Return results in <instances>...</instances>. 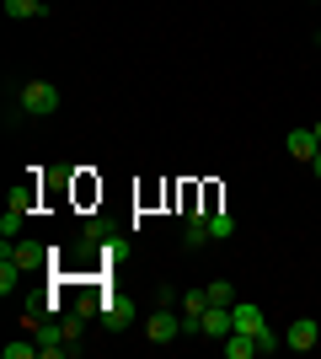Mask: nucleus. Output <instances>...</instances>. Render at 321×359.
<instances>
[{"instance_id": "obj_16", "label": "nucleus", "mask_w": 321, "mask_h": 359, "mask_svg": "<svg viewBox=\"0 0 321 359\" xmlns=\"http://www.w3.org/2000/svg\"><path fill=\"white\" fill-rule=\"evenodd\" d=\"M32 354H43L38 338H32V344H6V359H32Z\"/></svg>"}, {"instance_id": "obj_11", "label": "nucleus", "mask_w": 321, "mask_h": 359, "mask_svg": "<svg viewBox=\"0 0 321 359\" xmlns=\"http://www.w3.org/2000/svg\"><path fill=\"white\" fill-rule=\"evenodd\" d=\"M220 348H225V359H252V354H262L252 332H230V338H225Z\"/></svg>"}, {"instance_id": "obj_8", "label": "nucleus", "mask_w": 321, "mask_h": 359, "mask_svg": "<svg viewBox=\"0 0 321 359\" xmlns=\"http://www.w3.org/2000/svg\"><path fill=\"white\" fill-rule=\"evenodd\" d=\"M230 316H236V332H252V338H257V332L268 327L262 306H252V300H236V306H230Z\"/></svg>"}, {"instance_id": "obj_2", "label": "nucleus", "mask_w": 321, "mask_h": 359, "mask_svg": "<svg viewBox=\"0 0 321 359\" xmlns=\"http://www.w3.org/2000/svg\"><path fill=\"white\" fill-rule=\"evenodd\" d=\"M145 338H150V344H177V338H183V316L171 311V306H155L150 322H145Z\"/></svg>"}, {"instance_id": "obj_18", "label": "nucleus", "mask_w": 321, "mask_h": 359, "mask_svg": "<svg viewBox=\"0 0 321 359\" xmlns=\"http://www.w3.org/2000/svg\"><path fill=\"white\" fill-rule=\"evenodd\" d=\"M311 177H316V182H321V156H316V161H311Z\"/></svg>"}, {"instance_id": "obj_3", "label": "nucleus", "mask_w": 321, "mask_h": 359, "mask_svg": "<svg viewBox=\"0 0 321 359\" xmlns=\"http://www.w3.org/2000/svg\"><path fill=\"white\" fill-rule=\"evenodd\" d=\"M316 344H321V322L316 316H294L290 327H284V348H294V354H311Z\"/></svg>"}, {"instance_id": "obj_9", "label": "nucleus", "mask_w": 321, "mask_h": 359, "mask_svg": "<svg viewBox=\"0 0 321 359\" xmlns=\"http://www.w3.org/2000/svg\"><path fill=\"white\" fill-rule=\"evenodd\" d=\"M6 257H11V263H16V269H22V273H27V269H38V263H43V247H38V241H6Z\"/></svg>"}, {"instance_id": "obj_19", "label": "nucleus", "mask_w": 321, "mask_h": 359, "mask_svg": "<svg viewBox=\"0 0 321 359\" xmlns=\"http://www.w3.org/2000/svg\"><path fill=\"white\" fill-rule=\"evenodd\" d=\"M316 140H321V123H316Z\"/></svg>"}, {"instance_id": "obj_4", "label": "nucleus", "mask_w": 321, "mask_h": 359, "mask_svg": "<svg viewBox=\"0 0 321 359\" xmlns=\"http://www.w3.org/2000/svg\"><path fill=\"white\" fill-rule=\"evenodd\" d=\"M230 332H236V316H230V306H214V300H209V311L199 316V338H214V344H225Z\"/></svg>"}, {"instance_id": "obj_14", "label": "nucleus", "mask_w": 321, "mask_h": 359, "mask_svg": "<svg viewBox=\"0 0 321 359\" xmlns=\"http://www.w3.org/2000/svg\"><path fill=\"white\" fill-rule=\"evenodd\" d=\"M16 285H22V269H16L11 257H0V295H11Z\"/></svg>"}, {"instance_id": "obj_6", "label": "nucleus", "mask_w": 321, "mask_h": 359, "mask_svg": "<svg viewBox=\"0 0 321 359\" xmlns=\"http://www.w3.org/2000/svg\"><path fill=\"white\" fill-rule=\"evenodd\" d=\"M32 338L43 344V359H59V354H70V332H64L59 322H48V327H32Z\"/></svg>"}, {"instance_id": "obj_17", "label": "nucleus", "mask_w": 321, "mask_h": 359, "mask_svg": "<svg viewBox=\"0 0 321 359\" xmlns=\"http://www.w3.org/2000/svg\"><path fill=\"white\" fill-rule=\"evenodd\" d=\"M97 311H102V300H97V295H80L76 300V316H80V322H92Z\"/></svg>"}, {"instance_id": "obj_10", "label": "nucleus", "mask_w": 321, "mask_h": 359, "mask_svg": "<svg viewBox=\"0 0 321 359\" xmlns=\"http://www.w3.org/2000/svg\"><path fill=\"white\" fill-rule=\"evenodd\" d=\"M6 16L11 22H38V16H48V0H6Z\"/></svg>"}, {"instance_id": "obj_1", "label": "nucleus", "mask_w": 321, "mask_h": 359, "mask_svg": "<svg viewBox=\"0 0 321 359\" xmlns=\"http://www.w3.org/2000/svg\"><path fill=\"white\" fill-rule=\"evenodd\" d=\"M59 102H64V97H59L54 81H22V86H16V107H22L27 118H54Z\"/></svg>"}, {"instance_id": "obj_13", "label": "nucleus", "mask_w": 321, "mask_h": 359, "mask_svg": "<svg viewBox=\"0 0 321 359\" xmlns=\"http://www.w3.org/2000/svg\"><path fill=\"white\" fill-rule=\"evenodd\" d=\"M209 236H214V241H230V236H236V215L214 210V215H209Z\"/></svg>"}, {"instance_id": "obj_5", "label": "nucleus", "mask_w": 321, "mask_h": 359, "mask_svg": "<svg viewBox=\"0 0 321 359\" xmlns=\"http://www.w3.org/2000/svg\"><path fill=\"white\" fill-rule=\"evenodd\" d=\"M284 150H290L294 161H316L321 156V140H316V129H290V135H284Z\"/></svg>"}, {"instance_id": "obj_7", "label": "nucleus", "mask_w": 321, "mask_h": 359, "mask_svg": "<svg viewBox=\"0 0 321 359\" xmlns=\"http://www.w3.org/2000/svg\"><path fill=\"white\" fill-rule=\"evenodd\" d=\"M129 322H134V300L113 295V300H107V306H102V327H107V332H123V327H129Z\"/></svg>"}, {"instance_id": "obj_12", "label": "nucleus", "mask_w": 321, "mask_h": 359, "mask_svg": "<svg viewBox=\"0 0 321 359\" xmlns=\"http://www.w3.org/2000/svg\"><path fill=\"white\" fill-rule=\"evenodd\" d=\"M27 215L32 210H22V204H6V215H0V236L16 241V236H22V225H27Z\"/></svg>"}, {"instance_id": "obj_20", "label": "nucleus", "mask_w": 321, "mask_h": 359, "mask_svg": "<svg viewBox=\"0 0 321 359\" xmlns=\"http://www.w3.org/2000/svg\"><path fill=\"white\" fill-rule=\"evenodd\" d=\"M316 48H321V38H316Z\"/></svg>"}, {"instance_id": "obj_15", "label": "nucleus", "mask_w": 321, "mask_h": 359, "mask_svg": "<svg viewBox=\"0 0 321 359\" xmlns=\"http://www.w3.org/2000/svg\"><path fill=\"white\" fill-rule=\"evenodd\" d=\"M204 290H209L214 306H236V290H230V279H214V285H204Z\"/></svg>"}]
</instances>
